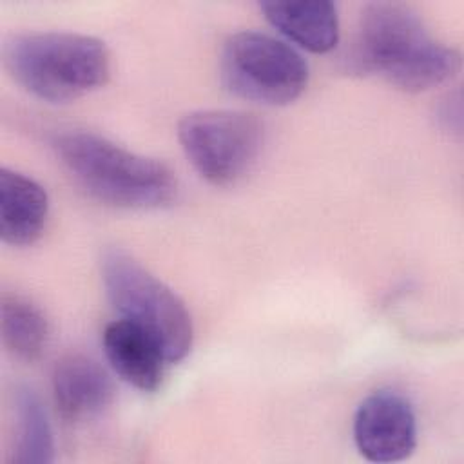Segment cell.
I'll list each match as a JSON object with an SVG mask.
<instances>
[{"label":"cell","mask_w":464,"mask_h":464,"mask_svg":"<svg viewBox=\"0 0 464 464\" xmlns=\"http://www.w3.org/2000/svg\"><path fill=\"white\" fill-rule=\"evenodd\" d=\"M53 395L65 420L85 422L111 406L114 388L96 361L72 353L60 359L53 370Z\"/></svg>","instance_id":"obj_8"},{"label":"cell","mask_w":464,"mask_h":464,"mask_svg":"<svg viewBox=\"0 0 464 464\" xmlns=\"http://www.w3.org/2000/svg\"><path fill=\"white\" fill-rule=\"evenodd\" d=\"M13 78L33 96L65 103L105 85L111 54L98 38L78 33H25L4 45Z\"/></svg>","instance_id":"obj_3"},{"label":"cell","mask_w":464,"mask_h":464,"mask_svg":"<svg viewBox=\"0 0 464 464\" xmlns=\"http://www.w3.org/2000/svg\"><path fill=\"white\" fill-rule=\"evenodd\" d=\"M49 216V198L33 178L0 169V236L13 246L34 243Z\"/></svg>","instance_id":"obj_10"},{"label":"cell","mask_w":464,"mask_h":464,"mask_svg":"<svg viewBox=\"0 0 464 464\" xmlns=\"http://www.w3.org/2000/svg\"><path fill=\"white\" fill-rule=\"evenodd\" d=\"M308 63L283 40L259 31L232 34L221 51V80L239 98L288 105L308 85Z\"/></svg>","instance_id":"obj_5"},{"label":"cell","mask_w":464,"mask_h":464,"mask_svg":"<svg viewBox=\"0 0 464 464\" xmlns=\"http://www.w3.org/2000/svg\"><path fill=\"white\" fill-rule=\"evenodd\" d=\"M53 455L54 442L47 411L33 390L20 388L14 397L13 462L47 464Z\"/></svg>","instance_id":"obj_13"},{"label":"cell","mask_w":464,"mask_h":464,"mask_svg":"<svg viewBox=\"0 0 464 464\" xmlns=\"http://www.w3.org/2000/svg\"><path fill=\"white\" fill-rule=\"evenodd\" d=\"M103 350L112 370L130 386L154 392L169 364L160 343L138 324L118 319L103 330Z\"/></svg>","instance_id":"obj_9"},{"label":"cell","mask_w":464,"mask_h":464,"mask_svg":"<svg viewBox=\"0 0 464 464\" xmlns=\"http://www.w3.org/2000/svg\"><path fill=\"white\" fill-rule=\"evenodd\" d=\"M353 440L359 453L379 464L408 459L417 444V420L411 404L392 390L368 395L353 417Z\"/></svg>","instance_id":"obj_7"},{"label":"cell","mask_w":464,"mask_h":464,"mask_svg":"<svg viewBox=\"0 0 464 464\" xmlns=\"http://www.w3.org/2000/svg\"><path fill=\"white\" fill-rule=\"evenodd\" d=\"M350 63L402 91L420 92L450 80L460 67V54L437 40L411 7L375 2L361 13Z\"/></svg>","instance_id":"obj_1"},{"label":"cell","mask_w":464,"mask_h":464,"mask_svg":"<svg viewBox=\"0 0 464 464\" xmlns=\"http://www.w3.org/2000/svg\"><path fill=\"white\" fill-rule=\"evenodd\" d=\"M102 279L121 319L150 334L169 362L187 357L194 343V326L185 303L172 288L121 248L103 252Z\"/></svg>","instance_id":"obj_4"},{"label":"cell","mask_w":464,"mask_h":464,"mask_svg":"<svg viewBox=\"0 0 464 464\" xmlns=\"http://www.w3.org/2000/svg\"><path fill=\"white\" fill-rule=\"evenodd\" d=\"M53 149L74 181L118 208H160L176 199L178 179L161 161L127 150L91 130H67Z\"/></svg>","instance_id":"obj_2"},{"label":"cell","mask_w":464,"mask_h":464,"mask_svg":"<svg viewBox=\"0 0 464 464\" xmlns=\"http://www.w3.org/2000/svg\"><path fill=\"white\" fill-rule=\"evenodd\" d=\"M0 330L7 352L22 361L38 359L49 341V323L44 312L18 294L2 295Z\"/></svg>","instance_id":"obj_12"},{"label":"cell","mask_w":464,"mask_h":464,"mask_svg":"<svg viewBox=\"0 0 464 464\" xmlns=\"http://www.w3.org/2000/svg\"><path fill=\"white\" fill-rule=\"evenodd\" d=\"M263 138V123L241 111H196L178 125V140L190 165L219 187L236 183L252 169Z\"/></svg>","instance_id":"obj_6"},{"label":"cell","mask_w":464,"mask_h":464,"mask_svg":"<svg viewBox=\"0 0 464 464\" xmlns=\"http://www.w3.org/2000/svg\"><path fill=\"white\" fill-rule=\"evenodd\" d=\"M265 18L283 36L310 53H330L339 42L337 5L328 0L261 2Z\"/></svg>","instance_id":"obj_11"}]
</instances>
